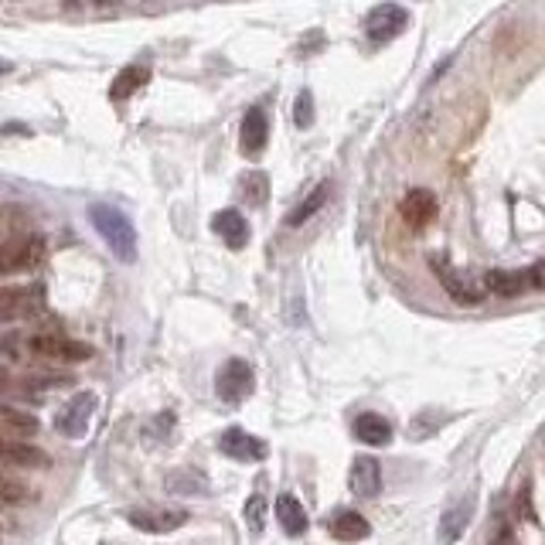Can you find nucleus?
Masks as SVG:
<instances>
[{"label": "nucleus", "mask_w": 545, "mask_h": 545, "mask_svg": "<svg viewBox=\"0 0 545 545\" xmlns=\"http://www.w3.org/2000/svg\"><path fill=\"white\" fill-rule=\"evenodd\" d=\"M294 123L300 126V130H307V126L313 123V95L307 93V89L296 95V103H294Z\"/></svg>", "instance_id": "cd10ccee"}, {"label": "nucleus", "mask_w": 545, "mask_h": 545, "mask_svg": "<svg viewBox=\"0 0 545 545\" xmlns=\"http://www.w3.org/2000/svg\"><path fill=\"white\" fill-rule=\"evenodd\" d=\"M348 487L361 501L378 498V491H382V468H378V460L375 457H355L351 470H348Z\"/></svg>", "instance_id": "9d476101"}, {"label": "nucleus", "mask_w": 545, "mask_h": 545, "mask_svg": "<svg viewBox=\"0 0 545 545\" xmlns=\"http://www.w3.org/2000/svg\"><path fill=\"white\" fill-rule=\"evenodd\" d=\"M399 218H403V222L409 225V229H413V232L426 229V225H430V222L436 218L433 191H426V187H413V191L405 195L403 202H399Z\"/></svg>", "instance_id": "9b49d317"}, {"label": "nucleus", "mask_w": 545, "mask_h": 545, "mask_svg": "<svg viewBox=\"0 0 545 545\" xmlns=\"http://www.w3.org/2000/svg\"><path fill=\"white\" fill-rule=\"evenodd\" d=\"M246 522H250L252 531H263V522H266L263 495H252V498H250V504H246Z\"/></svg>", "instance_id": "c85d7f7f"}, {"label": "nucleus", "mask_w": 545, "mask_h": 545, "mask_svg": "<svg viewBox=\"0 0 545 545\" xmlns=\"http://www.w3.org/2000/svg\"><path fill=\"white\" fill-rule=\"evenodd\" d=\"M252 389H256V375H252V365L242 359H229L215 375V392L222 403H242L250 399Z\"/></svg>", "instance_id": "7ed1b4c3"}, {"label": "nucleus", "mask_w": 545, "mask_h": 545, "mask_svg": "<svg viewBox=\"0 0 545 545\" xmlns=\"http://www.w3.org/2000/svg\"><path fill=\"white\" fill-rule=\"evenodd\" d=\"M239 198L252 208H263L269 198V177L263 171H246L239 177Z\"/></svg>", "instance_id": "b1692460"}, {"label": "nucleus", "mask_w": 545, "mask_h": 545, "mask_svg": "<svg viewBox=\"0 0 545 545\" xmlns=\"http://www.w3.org/2000/svg\"><path fill=\"white\" fill-rule=\"evenodd\" d=\"M518 508H522V514H525L529 522H535V512H531V504H529V484H525L522 495H518Z\"/></svg>", "instance_id": "7c9ffc66"}, {"label": "nucleus", "mask_w": 545, "mask_h": 545, "mask_svg": "<svg viewBox=\"0 0 545 545\" xmlns=\"http://www.w3.org/2000/svg\"><path fill=\"white\" fill-rule=\"evenodd\" d=\"M409 24V11L399 4H378L365 17V34L372 38L375 45H389L392 38H399Z\"/></svg>", "instance_id": "39448f33"}, {"label": "nucleus", "mask_w": 545, "mask_h": 545, "mask_svg": "<svg viewBox=\"0 0 545 545\" xmlns=\"http://www.w3.org/2000/svg\"><path fill=\"white\" fill-rule=\"evenodd\" d=\"M218 450L225 453V457H232V460L252 464V460H266L269 447H266L259 436L246 433V430H225L222 440H218Z\"/></svg>", "instance_id": "f8f14e48"}, {"label": "nucleus", "mask_w": 545, "mask_h": 545, "mask_svg": "<svg viewBox=\"0 0 545 545\" xmlns=\"http://www.w3.org/2000/svg\"><path fill=\"white\" fill-rule=\"evenodd\" d=\"M204 487H208V481H204L198 470H191V468L177 470V474L168 477V491H171V495H198V491H204Z\"/></svg>", "instance_id": "a878e982"}, {"label": "nucleus", "mask_w": 545, "mask_h": 545, "mask_svg": "<svg viewBox=\"0 0 545 545\" xmlns=\"http://www.w3.org/2000/svg\"><path fill=\"white\" fill-rule=\"evenodd\" d=\"M0 430L28 440V436L38 433V416L24 413V409H14V405H0Z\"/></svg>", "instance_id": "412c9836"}, {"label": "nucleus", "mask_w": 545, "mask_h": 545, "mask_svg": "<svg viewBox=\"0 0 545 545\" xmlns=\"http://www.w3.org/2000/svg\"><path fill=\"white\" fill-rule=\"evenodd\" d=\"M327 198H331V181H321V185L313 187L311 195H307V198H304V202L296 204L294 212L286 215V225H290V229H296V225H304L307 218H313V215H317V212H321V208H324Z\"/></svg>", "instance_id": "4be33fe9"}, {"label": "nucleus", "mask_w": 545, "mask_h": 545, "mask_svg": "<svg viewBox=\"0 0 545 545\" xmlns=\"http://www.w3.org/2000/svg\"><path fill=\"white\" fill-rule=\"evenodd\" d=\"M68 375H0V392H21V389H55L68 386Z\"/></svg>", "instance_id": "aec40b11"}, {"label": "nucleus", "mask_w": 545, "mask_h": 545, "mask_svg": "<svg viewBox=\"0 0 545 545\" xmlns=\"http://www.w3.org/2000/svg\"><path fill=\"white\" fill-rule=\"evenodd\" d=\"M277 518H280V525L286 535H304L307 531V512H304V504H300V498L296 495H280L277 498Z\"/></svg>", "instance_id": "a211bd4d"}, {"label": "nucleus", "mask_w": 545, "mask_h": 545, "mask_svg": "<svg viewBox=\"0 0 545 545\" xmlns=\"http://www.w3.org/2000/svg\"><path fill=\"white\" fill-rule=\"evenodd\" d=\"M470 518H474V495H464V498L453 504L450 512L440 518V545H453L464 531H468Z\"/></svg>", "instance_id": "2eb2a0df"}, {"label": "nucleus", "mask_w": 545, "mask_h": 545, "mask_svg": "<svg viewBox=\"0 0 545 545\" xmlns=\"http://www.w3.org/2000/svg\"><path fill=\"white\" fill-rule=\"evenodd\" d=\"M28 501H34L28 484L17 481V477H7V474H0V504L17 508V504H28Z\"/></svg>", "instance_id": "393cba45"}, {"label": "nucleus", "mask_w": 545, "mask_h": 545, "mask_svg": "<svg viewBox=\"0 0 545 545\" xmlns=\"http://www.w3.org/2000/svg\"><path fill=\"white\" fill-rule=\"evenodd\" d=\"M7 72H11V62H4V59H0V76H7Z\"/></svg>", "instance_id": "2f4dec72"}, {"label": "nucleus", "mask_w": 545, "mask_h": 545, "mask_svg": "<svg viewBox=\"0 0 545 545\" xmlns=\"http://www.w3.org/2000/svg\"><path fill=\"white\" fill-rule=\"evenodd\" d=\"M28 348H32L34 355H41L48 361H89L93 359V348L82 341H72V338H65V334H32L28 338Z\"/></svg>", "instance_id": "423d86ee"}, {"label": "nucleus", "mask_w": 545, "mask_h": 545, "mask_svg": "<svg viewBox=\"0 0 545 545\" xmlns=\"http://www.w3.org/2000/svg\"><path fill=\"white\" fill-rule=\"evenodd\" d=\"M150 82V68L147 65H126L120 76L113 78V86H109V99H116V103H123L130 95L143 89Z\"/></svg>", "instance_id": "6ab92c4d"}, {"label": "nucleus", "mask_w": 545, "mask_h": 545, "mask_svg": "<svg viewBox=\"0 0 545 545\" xmlns=\"http://www.w3.org/2000/svg\"><path fill=\"white\" fill-rule=\"evenodd\" d=\"M484 286L498 296H518L529 283H525V273H518V269H491L484 277Z\"/></svg>", "instance_id": "5701e85b"}, {"label": "nucleus", "mask_w": 545, "mask_h": 545, "mask_svg": "<svg viewBox=\"0 0 545 545\" xmlns=\"http://www.w3.org/2000/svg\"><path fill=\"white\" fill-rule=\"evenodd\" d=\"M525 283L535 286V290H545V259H539V263H531L525 269Z\"/></svg>", "instance_id": "c756f323"}, {"label": "nucleus", "mask_w": 545, "mask_h": 545, "mask_svg": "<svg viewBox=\"0 0 545 545\" xmlns=\"http://www.w3.org/2000/svg\"><path fill=\"white\" fill-rule=\"evenodd\" d=\"M212 229H215V235L229 250H246V246H250V222L242 218V212H235V208L218 212V215L212 218Z\"/></svg>", "instance_id": "4468645a"}, {"label": "nucleus", "mask_w": 545, "mask_h": 545, "mask_svg": "<svg viewBox=\"0 0 545 545\" xmlns=\"http://www.w3.org/2000/svg\"><path fill=\"white\" fill-rule=\"evenodd\" d=\"M45 256V239L41 235H11L0 246V277H11L21 269H34Z\"/></svg>", "instance_id": "f03ea898"}, {"label": "nucleus", "mask_w": 545, "mask_h": 545, "mask_svg": "<svg viewBox=\"0 0 545 545\" xmlns=\"http://www.w3.org/2000/svg\"><path fill=\"white\" fill-rule=\"evenodd\" d=\"M93 413H95V395L93 392H78L72 403L65 405L55 420V430L68 440H82L89 433V422H93Z\"/></svg>", "instance_id": "6e6552de"}, {"label": "nucleus", "mask_w": 545, "mask_h": 545, "mask_svg": "<svg viewBox=\"0 0 545 545\" xmlns=\"http://www.w3.org/2000/svg\"><path fill=\"white\" fill-rule=\"evenodd\" d=\"M0 464H11V468H48V453L34 443H24L21 436H11L0 430Z\"/></svg>", "instance_id": "1a4fd4ad"}, {"label": "nucleus", "mask_w": 545, "mask_h": 545, "mask_svg": "<svg viewBox=\"0 0 545 545\" xmlns=\"http://www.w3.org/2000/svg\"><path fill=\"white\" fill-rule=\"evenodd\" d=\"M130 525L141 531H154V535H164V531L181 529L187 522L185 508H174V504H143V508H133L126 514Z\"/></svg>", "instance_id": "0eeeda50"}, {"label": "nucleus", "mask_w": 545, "mask_h": 545, "mask_svg": "<svg viewBox=\"0 0 545 545\" xmlns=\"http://www.w3.org/2000/svg\"><path fill=\"white\" fill-rule=\"evenodd\" d=\"M430 266H433V273H436V280H440V286H443V290L453 296V304H460V307H474V304H481L484 290L474 280H468V277H464L460 269H453L447 256L433 252V256H430Z\"/></svg>", "instance_id": "20e7f679"}, {"label": "nucleus", "mask_w": 545, "mask_h": 545, "mask_svg": "<svg viewBox=\"0 0 545 545\" xmlns=\"http://www.w3.org/2000/svg\"><path fill=\"white\" fill-rule=\"evenodd\" d=\"M430 416H433V413H420V416L413 420V426H409V436H413V440H422V436H433L436 430H440V426L447 422V416H440V413H436V420H430Z\"/></svg>", "instance_id": "bb28decb"}, {"label": "nucleus", "mask_w": 545, "mask_h": 545, "mask_svg": "<svg viewBox=\"0 0 545 545\" xmlns=\"http://www.w3.org/2000/svg\"><path fill=\"white\" fill-rule=\"evenodd\" d=\"M266 141H269V120L263 109L252 106L239 126V150L246 157H259L266 150Z\"/></svg>", "instance_id": "ddd939ff"}, {"label": "nucleus", "mask_w": 545, "mask_h": 545, "mask_svg": "<svg viewBox=\"0 0 545 545\" xmlns=\"http://www.w3.org/2000/svg\"><path fill=\"white\" fill-rule=\"evenodd\" d=\"M331 535L338 539V542H365L368 535H372V525H368V518L359 512H338L331 518Z\"/></svg>", "instance_id": "dca6fc26"}, {"label": "nucleus", "mask_w": 545, "mask_h": 545, "mask_svg": "<svg viewBox=\"0 0 545 545\" xmlns=\"http://www.w3.org/2000/svg\"><path fill=\"white\" fill-rule=\"evenodd\" d=\"M89 218H93L95 232L103 235L113 256L123 259V263H133L137 259V229L133 222L116 208V204H106V202H95L89 204Z\"/></svg>", "instance_id": "f257e3e1"}, {"label": "nucleus", "mask_w": 545, "mask_h": 545, "mask_svg": "<svg viewBox=\"0 0 545 545\" xmlns=\"http://www.w3.org/2000/svg\"><path fill=\"white\" fill-rule=\"evenodd\" d=\"M355 436H359V443H368V447H389L392 422L378 413H361L355 420Z\"/></svg>", "instance_id": "f3484780"}]
</instances>
